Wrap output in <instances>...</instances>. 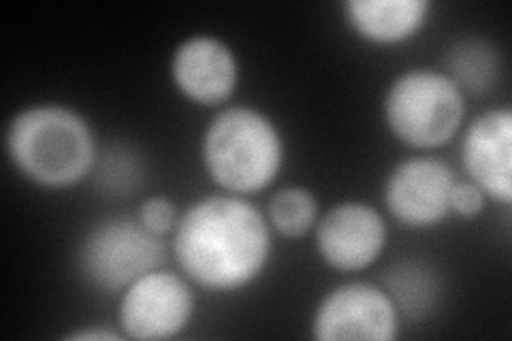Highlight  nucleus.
Segmentation results:
<instances>
[{"label": "nucleus", "instance_id": "f03ea898", "mask_svg": "<svg viewBox=\"0 0 512 341\" xmlns=\"http://www.w3.org/2000/svg\"><path fill=\"white\" fill-rule=\"evenodd\" d=\"M5 150L22 177L47 190L73 188L96 165V137L82 113L58 103L30 105L13 116Z\"/></svg>", "mask_w": 512, "mask_h": 341}, {"label": "nucleus", "instance_id": "f8f14e48", "mask_svg": "<svg viewBox=\"0 0 512 341\" xmlns=\"http://www.w3.org/2000/svg\"><path fill=\"white\" fill-rule=\"evenodd\" d=\"M350 30L372 45H402L419 35L431 15L429 0H348Z\"/></svg>", "mask_w": 512, "mask_h": 341}, {"label": "nucleus", "instance_id": "2eb2a0df", "mask_svg": "<svg viewBox=\"0 0 512 341\" xmlns=\"http://www.w3.org/2000/svg\"><path fill=\"white\" fill-rule=\"evenodd\" d=\"M137 220L141 222L143 229H148L156 237L173 235L175 226H178L180 214L175 209V203L167 197H150L139 205Z\"/></svg>", "mask_w": 512, "mask_h": 341}, {"label": "nucleus", "instance_id": "20e7f679", "mask_svg": "<svg viewBox=\"0 0 512 341\" xmlns=\"http://www.w3.org/2000/svg\"><path fill=\"white\" fill-rule=\"evenodd\" d=\"M389 133L412 150H438L466 122V94L444 71L410 69L397 75L382 101Z\"/></svg>", "mask_w": 512, "mask_h": 341}, {"label": "nucleus", "instance_id": "f257e3e1", "mask_svg": "<svg viewBox=\"0 0 512 341\" xmlns=\"http://www.w3.org/2000/svg\"><path fill=\"white\" fill-rule=\"evenodd\" d=\"M274 239L263 211L246 197L220 192L192 203L173 231L171 252L190 284L237 292L265 273Z\"/></svg>", "mask_w": 512, "mask_h": 341}, {"label": "nucleus", "instance_id": "9d476101", "mask_svg": "<svg viewBox=\"0 0 512 341\" xmlns=\"http://www.w3.org/2000/svg\"><path fill=\"white\" fill-rule=\"evenodd\" d=\"M461 167L466 180L489 201H512V111L493 107L476 116L461 137Z\"/></svg>", "mask_w": 512, "mask_h": 341}, {"label": "nucleus", "instance_id": "423d86ee", "mask_svg": "<svg viewBox=\"0 0 512 341\" xmlns=\"http://www.w3.org/2000/svg\"><path fill=\"white\" fill-rule=\"evenodd\" d=\"M195 316V290L186 275L154 269L128 286L118 307L126 339L163 341L178 337Z\"/></svg>", "mask_w": 512, "mask_h": 341}, {"label": "nucleus", "instance_id": "0eeeda50", "mask_svg": "<svg viewBox=\"0 0 512 341\" xmlns=\"http://www.w3.org/2000/svg\"><path fill=\"white\" fill-rule=\"evenodd\" d=\"M312 335L318 341H393L399 335V307L380 286L346 282L320 299Z\"/></svg>", "mask_w": 512, "mask_h": 341}, {"label": "nucleus", "instance_id": "1a4fd4ad", "mask_svg": "<svg viewBox=\"0 0 512 341\" xmlns=\"http://www.w3.org/2000/svg\"><path fill=\"white\" fill-rule=\"evenodd\" d=\"M316 250L333 271L357 273L370 269L387 248V222L367 203L344 201L318 218Z\"/></svg>", "mask_w": 512, "mask_h": 341}, {"label": "nucleus", "instance_id": "9b49d317", "mask_svg": "<svg viewBox=\"0 0 512 341\" xmlns=\"http://www.w3.org/2000/svg\"><path fill=\"white\" fill-rule=\"evenodd\" d=\"M173 86L201 107L227 103L239 84V60L231 47L212 35L184 39L171 56Z\"/></svg>", "mask_w": 512, "mask_h": 341}, {"label": "nucleus", "instance_id": "39448f33", "mask_svg": "<svg viewBox=\"0 0 512 341\" xmlns=\"http://www.w3.org/2000/svg\"><path fill=\"white\" fill-rule=\"evenodd\" d=\"M163 237L143 229L137 218L114 216L90 226L77 248V269L101 292H124L141 275L167 263Z\"/></svg>", "mask_w": 512, "mask_h": 341}, {"label": "nucleus", "instance_id": "7ed1b4c3", "mask_svg": "<svg viewBox=\"0 0 512 341\" xmlns=\"http://www.w3.org/2000/svg\"><path fill=\"white\" fill-rule=\"evenodd\" d=\"M284 139L267 113L246 105L222 109L201 141L203 167L222 192L250 197L278 180L284 167Z\"/></svg>", "mask_w": 512, "mask_h": 341}, {"label": "nucleus", "instance_id": "4468645a", "mask_svg": "<svg viewBox=\"0 0 512 341\" xmlns=\"http://www.w3.org/2000/svg\"><path fill=\"white\" fill-rule=\"evenodd\" d=\"M500 62L491 47L483 41L457 43L448 54V77L461 88V92L489 90L498 75Z\"/></svg>", "mask_w": 512, "mask_h": 341}, {"label": "nucleus", "instance_id": "ddd939ff", "mask_svg": "<svg viewBox=\"0 0 512 341\" xmlns=\"http://www.w3.org/2000/svg\"><path fill=\"white\" fill-rule=\"evenodd\" d=\"M267 220L271 231L286 239L306 237L320 218L318 201L308 188L288 186L278 190L267 205Z\"/></svg>", "mask_w": 512, "mask_h": 341}, {"label": "nucleus", "instance_id": "6e6552de", "mask_svg": "<svg viewBox=\"0 0 512 341\" xmlns=\"http://www.w3.org/2000/svg\"><path fill=\"white\" fill-rule=\"evenodd\" d=\"M457 180L453 167L442 158H406L384 182V205L406 229H434L451 216V192Z\"/></svg>", "mask_w": 512, "mask_h": 341}, {"label": "nucleus", "instance_id": "dca6fc26", "mask_svg": "<svg viewBox=\"0 0 512 341\" xmlns=\"http://www.w3.org/2000/svg\"><path fill=\"white\" fill-rule=\"evenodd\" d=\"M487 197L468 180H457L451 192V214L461 218H476L485 211Z\"/></svg>", "mask_w": 512, "mask_h": 341}, {"label": "nucleus", "instance_id": "f3484780", "mask_svg": "<svg viewBox=\"0 0 512 341\" xmlns=\"http://www.w3.org/2000/svg\"><path fill=\"white\" fill-rule=\"evenodd\" d=\"M67 339H75V341H120V339H124V335L107 331V329L92 327V329H82V331L69 333Z\"/></svg>", "mask_w": 512, "mask_h": 341}]
</instances>
